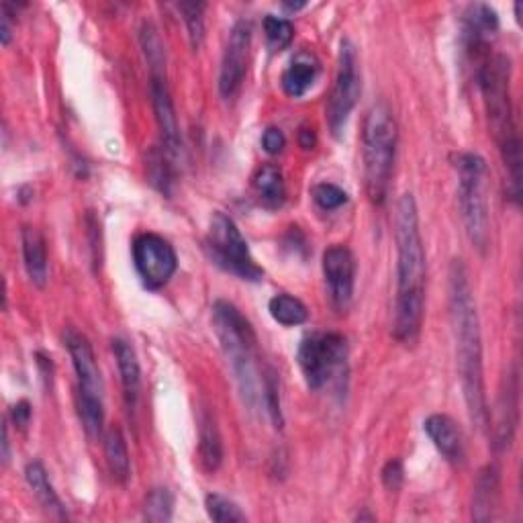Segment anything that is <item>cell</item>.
I'll return each mask as SVG.
<instances>
[{
  "label": "cell",
  "mask_w": 523,
  "mask_h": 523,
  "mask_svg": "<svg viewBox=\"0 0 523 523\" xmlns=\"http://www.w3.org/2000/svg\"><path fill=\"white\" fill-rule=\"evenodd\" d=\"M397 240V301L393 336L403 346H413L419 340L425 289H427V258L419 229V211L415 197L405 193L397 203L395 215Z\"/></svg>",
  "instance_id": "6da1fadb"
},
{
  "label": "cell",
  "mask_w": 523,
  "mask_h": 523,
  "mask_svg": "<svg viewBox=\"0 0 523 523\" xmlns=\"http://www.w3.org/2000/svg\"><path fill=\"white\" fill-rule=\"evenodd\" d=\"M450 317L456 340V360L464 401L472 423L485 430L489 423L487 395H485V372H483V338L481 321L474 301L468 272L462 260H454L450 266Z\"/></svg>",
  "instance_id": "7a4b0ae2"
},
{
  "label": "cell",
  "mask_w": 523,
  "mask_h": 523,
  "mask_svg": "<svg viewBox=\"0 0 523 523\" xmlns=\"http://www.w3.org/2000/svg\"><path fill=\"white\" fill-rule=\"evenodd\" d=\"M477 84L483 92L493 137L507 168L511 199L519 201L521 186V141L511 103V60L505 54H491L474 66Z\"/></svg>",
  "instance_id": "3957f363"
},
{
  "label": "cell",
  "mask_w": 523,
  "mask_h": 523,
  "mask_svg": "<svg viewBox=\"0 0 523 523\" xmlns=\"http://www.w3.org/2000/svg\"><path fill=\"white\" fill-rule=\"evenodd\" d=\"M213 327L221 350L231 366L237 389L244 403L254 409L262 397V378L258 364V338L252 323L229 301L213 305Z\"/></svg>",
  "instance_id": "277c9868"
},
{
  "label": "cell",
  "mask_w": 523,
  "mask_h": 523,
  "mask_svg": "<svg viewBox=\"0 0 523 523\" xmlns=\"http://www.w3.org/2000/svg\"><path fill=\"white\" fill-rule=\"evenodd\" d=\"M399 127L393 109L380 101L372 105L362 127V164L364 190L372 205H385L391 188Z\"/></svg>",
  "instance_id": "5b68a950"
},
{
  "label": "cell",
  "mask_w": 523,
  "mask_h": 523,
  "mask_svg": "<svg viewBox=\"0 0 523 523\" xmlns=\"http://www.w3.org/2000/svg\"><path fill=\"white\" fill-rule=\"evenodd\" d=\"M64 344L76 372V395L82 425L90 438H99L105 425V387L97 356H94L88 338L74 327L66 329Z\"/></svg>",
  "instance_id": "8992f818"
},
{
  "label": "cell",
  "mask_w": 523,
  "mask_h": 523,
  "mask_svg": "<svg viewBox=\"0 0 523 523\" xmlns=\"http://www.w3.org/2000/svg\"><path fill=\"white\" fill-rule=\"evenodd\" d=\"M139 43H141V52H144L146 64L150 68L152 103H154L156 121H158L160 133H162L164 152L176 162L182 156V137H180L178 117H176V109H174L170 86H168L164 43H162L158 29L150 21H144V25H141Z\"/></svg>",
  "instance_id": "52a82bcc"
},
{
  "label": "cell",
  "mask_w": 523,
  "mask_h": 523,
  "mask_svg": "<svg viewBox=\"0 0 523 523\" xmlns=\"http://www.w3.org/2000/svg\"><path fill=\"white\" fill-rule=\"evenodd\" d=\"M458 170V201L460 215L472 248L481 254L487 252L491 240L489 221V199H487V178L489 168L485 158L479 154H460L456 162Z\"/></svg>",
  "instance_id": "ba28073f"
},
{
  "label": "cell",
  "mask_w": 523,
  "mask_h": 523,
  "mask_svg": "<svg viewBox=\"0 0 523 523\" xmlns=\"http://www.w3.org/2000/svg\"><path fill=\"white\" fill-rule=\"evenodd\" d=\"M299 366L311 391L342 387L348 376V342L342 334H311L299 346Z\"/></svg>",
  "instance_id": "9c48e42d"
},
{
  "label": "cell",
  "mask_w": 523,
  "mask_h": 523,
  "mask_svg": "<svg viewBox=\"0 0 523 523\" xmlns=\"http://www.w3.org/2000/svg\"><path fill=\"white\" fill-rule=\"evenodd\" d=\"M205 248L211 260L225 272L240 276L248 282L262 280L264 270L256 264L240 227L235 225V221L229 215L221 211L213 213Z\"/></svg>",
  "instance_id": "30bf717a"
},
{
  "label": "cell",
  "mask_w": 523,
  "mask_h": 523,
  "mask_svg": "<svg viewBox=\"0 0 523 523\" xmlns=\"http://www.w3.org/2000/svg\"><path fill=\"white\" fill-rule=\"evenodd\" d=\"M362 82H360V70H358V54L356 45L346 37L340 43V54H338V74L334 88L327 99L325 107V119L327 127L334 137H340L346 129V123L360 99Z\"/></svg>",
  "instance_id": "8fae6325"
},
{
  "label": "cell",
  "mask_w": 523,
  "mask_h": 523,
  "mask_svg": "<svg viewBox=\"0 0 523 523\" xmlns=\"http://www.w3.org/2000/svg\"><path fill=\"white\" fill-rule=\"evenodd\" d=\"M133 262L139 278L152 291L166 287L178 270L176 250L158 233H141L135 237Z\"/></svg>",
  "instance_id": "7c38bea8"
},
{
  "label": "cell",
  "mask_w": 523,
  "mask_h": 523,
  "mask_svg": "<svg viewBox=\"0 0 523 523\" xmlns=\"http://www.w3.org/2000/svg\"><path fill=\"white\" fill-rule=\"evenodd\" d=\"M252 45V23L240 19L227 39L221 70H219V94L225 101H231L240 92L246 72H248V56Z\"/></svg>",
  "instance_id": "4fadbf2b"
},
{
  "label": "cell",
  "mask_w": 523,
  "mask_h": 523,
  "mask_svg": "<svg viewBox=\"0 0 523 523\" xmlns=\"http://www.w3.org/2000/svg\"><path fill=\"white\" fill-rule=\"evenodd\" d=\"M323 276L329 295L340 311H346L354 297L356 284V258L346 246H331L323 254Z\"/></svg>",
  "instance_id": "5bb4252c"
},
{
  "label": "cell",
  "mask_w": 523,
  "mask_h": 523,
  "mask_svg": "<svg viewBox=\"0 0 523 523\" xmlns=\"http://www.w3.org/2000/svg\"><path fill=\"white\" fill-rule=\"evenodd\" d=\"M499 31L497 11L489 5H470L462 19L464 47L474 64H481L491 56V41Z\"/></svg>",
  "instance_id": "9a60e30c"
},
{
  "label": "cell",
  "mask_w": 523,
  "mask_h": 523,
  "mask_svg": "<svg viewBox=\"0 0 523 523\" xmlns=\"http://www.w3.org/2000/svg\"><path fill=\"white\" fill-rule=\"evenodd\" d=\"M519 423V378L517 368H509L493 411V444L495 450H507L515 438Z\"/></svg>",
  "instance_id": "2e32d148"
},
{
  "label": "cell",
  "mask_w": 523,
  "mask_h": 523,
  "mask_svg": "<svg viewBox=\"0 0 523 523\" xmlns=\"http://www.w3.org/2000/svg\"><path fill=\"white\" fill-rule=\"evenodd\" d=\"M423 430L427 438L432 440L436 450L450 462V464H462L464 462V438L458 423L444 413H434L425 419Z\"/></svg>",
  "instance_id": "e0dca14e"
},
{
  "label": "cell",
  "mask_w": 523,
  "mask_h": 523,
  "mask_svg": "<svg viewBox=\"0 0 523 523\" xmlns=\"http://www.w3.org/2000/svg\"><path fill=\"white\" fill-rule=\"evenodd\" d=\"M21 250L29 280L37 289H45L47 278H50V262H47V248L39 229L29 225L21 229Z\"/></svg>",
  "instance_id": "ac0fdd59"
},
{
  "label": "cell",
  "mask_w": 523,
  "mask_h": 523,
  "mask_svg": "<svg viewBox=\"0 0 523 523\" xmlns=\"http://www.w3.org/2000/svg\"><path fill=\"white\" fill-rule=\"evenodd\" d=\"M115 360H117V368L121 374V387H123V397L127 403L129 411H135L137 401H139V393H141V368H139V360L135 350L131 348L129 342L115 338L111 342Z\"/></svg>",
  "instance_id": "d6986e66"
},
{
  "label": "cell",
  "mask_w": 523,
  "mask_h": 523,
  "mask_svg": "<svg viewBox=\"0 0 523 523\" xmlns=\"http://www.w3.org/2000/svg\"><path fill=\"white\" fill-rule=\"evenodd\" d=\"M499 489H501V472L495 464H489L479 472L477 485H474V497H472L474 521L493 519V511L497 509V501H499Z\"/></svg>",
  "instance_id": "ffe728a7"
},
{
  "label": "cell",
  "mask_w": 523,
  "mask_h": 523,
  "mask_svg": "<svg viewBox=\"0 0 523 523\" xmlns=\"http://www.w3.org/2000/svg\"><path fill=\"white\" fill-rule=\"evenodd\" d=\"M25 481H27L29 489L33 491V495L37 497L39 505L47 513H50L56 519H68L66 507L60 501L58 493L54 491V485H52L50 477H47V470L39 460H33L25 466Z\"/></svg>",
  "instance_id": "44dd1931"
},
{
  "label": "cell",
  "mask_w": 523,
  "mask_h": 523,
  "mask_svg": "<svg viewBox=\"0 0 523 523\" xmlns=\"http://www.w3.org/2000/svg\"><path fill=\"white\" fill-rule=\"evenodd\" d=\"M319 74V62L311 54H299L289 68L282 72L280 84L282 90L289 94L293 99H301L303 94L315 84V78Z\"/></svg>",
  "instance_id": "7402d4cb"
},
{
  "label": "cell",
  "mask_w": 523,
  "mask_h": 523,
  "mask_svg": "<svg viewBox=\"0 0 523 523\" xmlns=\"http://www.w3.org/2000/svg\"><path fill=\"white\" fill-rule=\"evenodd\" d=\"M199 456L207 472H217L223 462V442L215 415L207 409L199 415Z\"/></svg>",
  "instance_id": "603a6c76"
},
{
  "label": "cell",
  "mask_w": 523,
  "mask_h": 523,
  "mask_svg": "<svg viewBox=\"0 0 523 523\" xmlns=\"http://www.w3.org/2000/svg\"><path fill=\"white\" fill-rule=\"evenodd\" d=\"M254 188L258 193V199L262 207L266 209H278L282 207L284 199H287V186H284V176L278 166L264 164L254 174Z\"/></svg>",
  "instance_id": "cb8c5ba5"
},
{
  "label": "cell",
  "mask_w": 523,
  "mask_h": 523,
  "mask_svg": "<svg viewBox=\"0 0 523 523\" xmlns=\"http://www.w3.org/2000/svg\"><path fill=\"white\" fill-rule=\"evenodd\" d=\"M105 458L113 479L125 485L131 477V458H129L125 436L119 427H111V430L105 434Z\"/></svg>",
  "instance_id": "d4e9b609"
},
{
  "label": "cell",
  "mask_w": 523,
  "mask_h": 523,
  "mask_svg": "<svg viewBox=\"0 0 523 523\" xmlns=\"http://www.w3.org/2000/svg\"><path fill=\"white\" fill-rule=\"evenodd\" d=\"M268 311L274 321H278L280 325H287V327L301 325L309 319V309L305 307V303L287 293L272 297L268 303Z\"/></svg>",
  "instance_id": "484cf974"
},
{
  "label": "cell",
  "mask_w": 523,
  "mask_h": 523,
  "mask_svg": "<svg viewBox=\"0 0 523 523\" xmlns=\"http://www.w3.org/2000/svg\"><path fill=\"white\" fill-rule=\"evenodd\" d=\"M176 9L182 15V21L188 31V39L193 50L197 52L205 41V3H178Z\"/></svg>",
  "instance_id": "4316f807"
},
{
  "label": "cell",
  "mask_w": 523,
  "mask_h": 523,
  "mask_svg": "<svg viewBox=\"0 0 523 523\" xmlns=\"http://www.w3.org/2000/svg\"><path fill=\"white\" fill-rule=\"evenodd\" d=\"M170 160L172 158L164 150H152L148 156V178L166 197L172 193V182H174Z\"/></svg>",
  "instance_id": "83f0119b"
},
{
  "label": "cell",
  "mask_w": 523,
  "mask_h": 523,
  "mask_svg": "<svg viewBox=\"0 0 523 523\" xmlns=\"http://www.w3.org/2000/svg\"><path fill=\"white\" fill-rule=\"evenodd\" d=\"M264 33H266V41H268V47H270L272 52L287 50V47L295 39L293 23L289 19L274 17V15H266V19H264Z\"/></svg>",
  "instance_id": "f1b7e54d"
},
{
  "label": "cell",
  "mask_w": 523,
  "mask_h": 523,
  "mask_svg": "<svg viewBox=\"0 0 523 523\" xmlns=\"http://www.w3.org/2000/svg\"><path fill=\"white\" fill-rule=\"evenodd\" d=\"M172 513H174V495L164 487L152 489L150 495L146 497L144 519L152 523H166L172 519Z\"/></svg>",
  "instance_id": "f546056e"
},
{
  "label": "cell",
  "mask_w": 523,
  "mask_h": 523,
  "mask_svg": "<svg viewBox=\"0 0 523 523\" xmlns=\"http://www.w3.org/2000/svg\"><path fill=\"white\" fill-rule=\"evenodd\" d=\"M262 399L266 405V411L274 423L276 430H282L284 417H282V407H280V391H278V374L268 368L262 378Z\"/></svg>",
  "instance_id": "4dcf8cb0"
},
{
  "label": "cell",
  "mask_w": 523,
  "mask_h": 523,
  "mask_svg": "<svg viewBox=\"0 0 523 523\" xmlns=\"http://www.w3.org/2000/svg\"><path fill=\"white\" fill-rule=\"evenodd\" d=\"M311 197L321 211H338L348 203V193L338 184L319 182L311 188Z\"/></svg>",
  "instance_id": "1f68e13d"
},
{
  "label": "cell",
  "mask_w": 523,
  "mask_h": 523,
  "mask_svg": "<svg viewBox=\"0 0 523 523\" xmlns=\"http://www.w3.org/2000/svg\"><path fill=\"white\" fill-rule=\"evenodd\" d=\"M205 507H207V513L213 521H219V523L246 521V513L240 509V505L233 503L231 499H227L223 495H217V493L207 495Z\"/></svg>",
  "instance_id": "d6a6232c"
},
{
  "label": "cell",
  "mask_w": 523,
  "mask_h": 523,
  "mask_svg": "<svg viewBox=\"0 0 523 523\" xmlns=\"http://www.w3.org/2000/svg\"><path fill=\"white\" fill-rule=\"evenodd\" d=\"M380 477H383V485L387 491L391 493H397L403 483H405V468H403V460L401 458H391L385 468H383V474H380Z\"/></svg>",
  "instance_id": "836d02e7"
},
{
  "label": "cell",
  "mask_w": 523,
  "mask_h": 523,
  "mask_svg": "<svg viewBox=\"0 0 523 523\" xmlns=\"http://www.w3.org/2000/svg\"><path fill=\"white\" fill-rule=\"evenodd\" d=\"M262 146H264V152H268L270 156H276L284 150V146H287V137H284V133L278 127H268L262 135Z\"/></svg>",
  "instance_id": "e575fe53"
},
{
  "label": "cell",
  "mask_w": 523,
  "mask_h": 523,
  "mask_svg": "<svg viewBox=\"0 0 523 523\" xmlns=\"http://www.w3.org/2000/svg\"><path fill=\"white\" fill-rule=\"evenodd\" d=\"M31 415H33L31 405H29V401H25V399L19 401V403H15V405L11 407V419H13V423L19 427L21 432L27 430V425L31 423Z\"/></svg>",
  "instance_id": "d590c367"
},
{
  "label": "cell",
  "mask_w": 523,
  "mask_h": 523,
  "mask_svg": "<svg viewBox=\"0 0 523 523\" xmlns=\"http://www.w3.org/2000/svg\"><path fill=\"white\" fill-rule=\"evenodd\" d=\"M299 144H301V148L303 150H313L315 148V144H317V135H315V131L311 129V127H301V131H299Z\"/></svg>",
  "instance_id": "8d00e7d4"
},
{
  "label": "cell",
  "mask_w": 523,
  "mask_h": 523,
  "mask_svg": "<svg viewBox=\"0 0 523 523\" xmlns=\"http://www.w3.org/2000/svg\"><path fill=\"white\" fill-rule=\"evenodd\" d=\"M9 458H11V454H9V425L5 423V427H3V462L9 464Z\"/></svg>",
  "instance_id": "74e56055"
},
{
  "label": "cell",
  "mask_w": 523,
  "mask_h": 523,
  "mask_svg": "<svg viewBox=\"0 0 523 523\" xmlns=\"http://www.w3.org/2000/svg\"><path fill=\"white\" fill-rule=\"evenodd\" d=\"M307 3H282V7L284 9H287V11H299V9H303Z\"/></svg>",
  "instance_id": "f35d334b"
}]
</instances>
